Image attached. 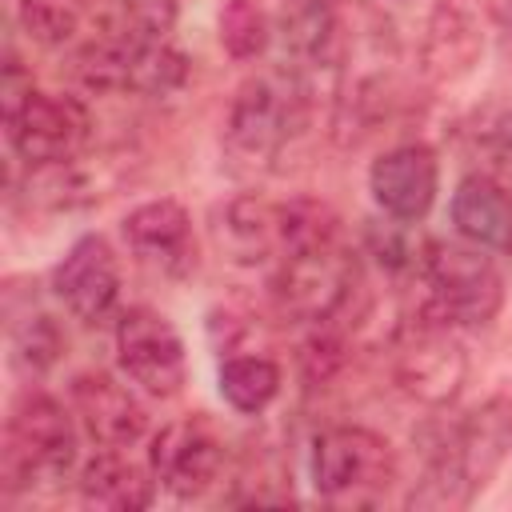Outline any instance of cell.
<instances>
[{"label": "cell", "mask_w": 512, "mask_h": 512, "mask_svg": "<svg viewBox=\"0 0 512 512\" xmlns=\"http://www.w3.org/2000/svg\"><path fill=\"white\" fill-rule=\"evenodd\" d=\"M512 452V400L492 396L452 424L428 456L420 488H412V508H464L496 476Z\"/></svg>", "instance_id": "6da1fadb"}, {"label": "cell", "mask_w": 512, "mask_h": 512, "mask_svg": "<svg viewBox=\"0 0 512 512\" xmlns=\"http://www.w3.org/2000/svg\"><path fill=\"white\" fill-rule=\"evenodd\" d=\"M304 116H308V92L300 72L272 68L240 84L224 120V136L232 156L248 164H272L288 148V140L304 128Z\"/></svg>", "instance_id": "7a4b0ae2"}, {"label": "cell", "mask_w": 512, "mask_h": 512, "mask_svg": "<svg viewBox=\"0 0 512 512\" xmlns=\"http://www.w3.org/2000/svg\"><path fill=\"white\" fill-rule=\"evenodd\" d=\"M72 464H76L72 412L44 392H24L4 424V456H0L4 488L20 492L64 480Z\"/></svg>", "instance_id": "3957f363"}, {"label": "cell", "mask_w": 512, "mask_h": 512, "mask_svg": "<svg viewBox=\"0 0 512 512\" xmlns=\"http://www.w3.org/2000/svg\"><path fill=\"white\" fill-rule=\"evenodd\" d=\"M352 284H356V260L340 244V232H328L276 260L272 296L284 316L304 324H324L348 304Z\"/></svg>", "instance_id": "277c9868"}, {"label": "cell", "mask_w": 512, "mask_h": 512, "mask_svg": "<svg viewBox=\"0 0 512 512\" xmlns=\"http://www.w3.org/2000/svg\"><path fill=\"white\" fill-rule=\"evenodd\" d=\"M396 480L392 444L360 424H336L312 444V484L328 504H376Z\"/></svg>", "instance_id": "5b68a950"}, {"label": "cell", "mask_w": 512, "mask_h": 512, "mask_svg": "<svg viewBox=\"0 0 512 512\" xmlns=\"http://www.w3.org/2000/svg\"><path fill=\"white\" fill-rule=\"evenodd\" d=\"M420 268L432 292V316L444 324L480 328L504 304V276L472 240H432L420 256Z\"/></svg>", "instance_id": "8992f818"}, {"label": "cell", "mask_w": 512, "mask_h": 512, "mask_svg": "<svg viewBox=\"0 0 512 512\" xmlns=\"http://www.w3.org/2000/svg\"><path fill=\"white\" fill-rule=\"evenodd\" d=\"M76 76L92 92L168 96L188 80V56L168 40H88L76 52Z\"/></svg>", "instance_id": "52a82bcc"}, {"label": "cell", "mask_w": 512, "mask_h": 512, "mask_svg": "<svg viewBox=\"0 0 512 512\" xmlns=\"http://www.w3.org/2000/svg\"><path fill=\"white\" fill-rule=\"evenodd\" d=\"M4 132H8L12 152L24 164L48 168V164H64L84 152L92 136V120L80 100L32 88L16 108L4 112Z\"/></svg>", "instance_id": "ba28073f"}, {"label": "cell", "mask_w": 512, "mask_h": 512, "mask_svg": "<svg viewBox=\"0 0 512 512\" xmlns=\"http://www.w3.org/2000/svg\"><path fill=\"white\" fill-rule=\"evenodd\" d=\"M116 364L120 372L148 396H176L188 360H184V340L160 316L156 308H128L116 324Z\"/></svg>", "instance_id": "9c48e42d"}, {"label": "cell", "mask_w": 512, "mask_h": 512, "mask_svg": "<svg viewBox=\"0 0 512 512\" xmlns=\"http://www.w3.org/2000/svg\"><path fill=\"white\" fill-rule=\"evenodd\" d=\"M148 468L164 492H172L176 500H196L224 472V440L200 416L176 420L152 436Z\"/></svg>", "instance_id": "30bf717a"}, {"label": "cell", "mask_w": 512, "mask_h": 512, "mask_svg": "<svg viewBox=\"0 0 512 512\" xmlns=\"http://www.w3.org/2000/svg\"><path fill=\"white\" fill-rule=\"evenodd\" d=\"M448 328L452 324L432 316V320L408 328L396 348V376H400L404 392H412L424 404L452 400L464 380V352Z\"/></svg>", "instance_id": "8fae6325"}, {"label": "cell", "mask_w": 512, "mask_h": 512, "mask_svg": "<svg viewBox=\"0 0 512 512\" xmlns=\"http://www.w3.org/2000/svg\"><path fill=\"white\" fill-rule=\"evenodd\" d=\"M52 292L76 320H104L120 300V264L104 236H80L52 268Z\"/></svg>", "instance_id": "7c38bea8"}, {"label": "cell", "mask_w": 512, "mask_h": 512, "mask_svg": "<svg viewBox=\"0 0 512 512\" xmlns=\"http://www.w3.org/2000/svg\"><path fill=\"white\" fill-rule=\"evenodd\" d=\"M68 396H72L76 420L100 448H132L148 432L144 404L132 396L128 384H120L108 372H80Z\"/></svg>", "instance_id": "4fadbf2b"}, {"label": "cell", "mask_w": 512, "mask_h": 512, "mask_svg": "<svg viewBox=\"0 0 512 512\" xmlns=\"http://www.w3.org/2000/svg\"><path fill=\"white\" fill-rule=\"evenodd\" d=\"M436 184H440V164L428 144H400L384 152L368 172L372 200L380 204V212H388L400 224L428 216L436 200Z\"/></svg>", "instance_id": "5bb4252c"}, {"label": "cell", "mask_w": 512, "mask_h": 512, "mask_svg": "<svg viewBox=\"0 0 512 512\" xmlns=\"http://www.w3.org/2000/svg\"><path fill=\"white\" fill-rule=\"evenodd\" d=\"M124 240L132 256L160 276H184L196 264L192 216L176 200H152L132 208L124 216Z\"/></svg>", "instance_id": "9a60e30c"}, {"label": "cell", "mask_w": 512, "mask_h": 512, "mask_svg": "<svg viewBox=\"0 0 512 512\" xmlns=\"http://www.w3.org/2000/svg\"><path fill=\"white\" fill-rule=\"evenodd\" d=\"M452 224L480 248L512 252V192L484 172H472L452 192Z\"/></svg>", "instance_id": "2e32d148"}, {"label": "cell", "mask_w": 512, "mask_h": 512, "mask_svg": "<svg viewBox=\"0 0 512 512\" xmlns=\"http://www.w3.org/2000/svg\"><path fill=\"white\" fill-rule=\"evenodd\" d=\"M80 496L92 508H112V512H140L156 496V476L120 456V448L96 452L80 468Z\"/></svg>", "instance_id": "e0dca14e"}, {"label": "cell", "mask_w": 512, "mask_h": 512, "mask_svg": "<svg viewBox=\"0 0 512 512\" xmlns=\"http://www.w3.org/2000/svg\"><path fill=\"white\" fill-rule=\"evenodd\" d=\"M88 28V40H168L176 0H88Z\"/></svg>", "instance_id": "ac0fdd59"}, {"label": "cell", "mask_w": 512, "mask_h": 512, "mask_svg": "<svg viewBox=\"0 0 512 512\" xmlns=\"http://www.w3.org/2000/svg\"><path fill=\"white\" fill-rule=\"evenodd\" d=\"M276 32L292 60L328 64L340 32V0H280Z\"/></svg>", "instance_id": "d6986e66"}, {"label": "cell", "mask_w": 512, "mask_h": 512, "mask_svg": "<svg viewBox=\"0 0 512 512\" xmlns=\"http://www.w3.org/2000/svg\"><path fill=\"white\" fill-rule=\"evenodd\" d=\"M280 392V368L268 356H228L220 364V396L236 412H264Z\"/></svg>", "instance_id": "ffe728a7"}, {"label": "cell", "mask_w": 512, "mask_h": 512, "mask_svg": "<svg viewBox=\"0 0 512 512\" xmlns=\"http://www.w3.org/2000/svg\"><path fill=\"white\" fill-rule=\"evenodd\" d=\"M24 32L44 48H68L88 28V0H20Z\"/></svg>", "instance_id": "44dd1931"}, {"label": "cell", "mask_w": 512, "mask_h": 512, "mask_svg": "<svg viewBox=\"0 0 512 512\" xmlns=\"http://www.w3.org/2000/svg\"><path fill=\"white\" fill-rule=\"evenodd\" d=\"M268 16L256 0H228L220 12V44L236 60H252L268 48Z\"/></svg>", "instance_id": "7402d4cb"}, {"label": "cell", "mask_w": 512, "mask_h": 512, "mask_svg": "<svg viewBox=\"0 0 512 512\" xmlns=\"http://www.w3.org/2000/svg\"><path fill=\"white\" fill-rule=\"evenodd\" d=\"M12 348H16V364H20V368H28V372H44V368H52V364H56V356H60L64 340H60L56 324L40 312V316H32V324H28V328H16Z\"/></svg>", "instance_id": "603a6c76"}, {"label": "cell", "mask_w": 512, "mask_h": 512, "mask_svg": "<svg viewBox=\"0 0 512 512\" xmlns=\"http://www.w3.org/2000/svg\"><path fill=\"white\" fill-rule=\"evenodd\" d=\"M496 156L504 160V168L512 172V112L496 124Z\"/></svg>", "instance_id": "cb8c5ba5"}, {"label": "cell", "mask_w": 512, "mask_h": 512, "mask_svg": "<svg viewBox=\"0 0 512 512\" xmlns=\"http://www.w3.org/2000/svg\"><path fill=\"white\" fill-rule=\"evenodd\" d=\"M504 12H508V20H512V0H504Z\"/></svg>", "instance_id": "d4e9b609"}]
</instances>
